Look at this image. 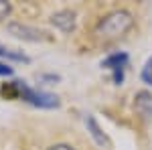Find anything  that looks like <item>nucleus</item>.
I'll list each match as a JSON object with an SVG mask.
<instances>
[{
  "label": "nucleus",
  "mask_w": 152,
  "mask_h": 150,
  "mask_svg": "<svg viewBox=\"0 0 152 150\" xmlns=\"http://www.w3.org/2000/svg\"><path fill=\"white\" fill-rule=\"evenodd\" d=\"M134 26V16L128 10H114L95 24V35L102 41H118Z\"/></svg>",
  "instance_id": "1"
},
{
  "label": "nucleus",
  "mask_w": 152,
  "mask_h": 150,
  "mask_svg": "<svg viewBox=\"0 0 152 150\" xmlns=\"http://www.w3.org/2000/svg\"><path fill=\"white\" fill-rule=\"evenodd\" d=\"M18 97H23L26 104L35 105V108H43V110L59 108V97L57 95L47 93V91H39V89H33V87H28V85L23 83V81H18Z\"/></svg>",
  "instance_id": "2"
},
{
  "label": "nucleus",
  "mask_w": 152,
  "mask_h": 150,
  "mask_svg": "<svg viewBox=\"0 0 152 150\" xmlns=\"http://www.w3.org/2000/svg\"><path fill=\"white\" fill-rule=\"evenodd\" d=\"M102 67L112 71V77H114V83L116 85H122V81H124V71L128 67V55L126 53H112V55H107V57L102 61Z\"/></svg>",
  "instance_id": "3"
},
{
  "label": "nucleus",
  "mask_w": 152,
  "mask_h": 150,
  "mask_svg": "<svg viewBox=\"0 0 152 150\" xmlns=\"http://www.w3.org/2000/svg\"><path fill=\"white\" fill-rule=\"evenodd\" d=\"M6 31L10 33L12 37H16V39H23V41H33V43H37V41H45L47 39V33L45 31H41V29H35V26H28V24L24 23H8L6 24Z\"/></svg>",
  "instance_id": "4"
},
{
  "label": "nucleus",
  "mask_w": 152,
  "mask_h": 150,
  "mask_svg": "<svg viewBox=\"0 0 152 150\" xmlns=\"http://www.w3.org/2000/svg\"><path fill=\"white\" fill-rule=\"evenodd\" d=\"M134 108L136 114L142 120H150L152 118V93L150 91H138L134 97Z\"/></svg>",
  "instance_id": "5"
},
{
  "label": "nucleus",
  "mask_w": 152,
  "mask_h": 150,
  "mask_svg": "<svg viewBox=\"0 0 152 150\" xmlns=\"http://www.w3.org/2000/svg\"><path fill=\"white\" fill-rule=\"evenodd\" d=\"M51 23L57 26L59 31H63V33H71L73 29H75V12L73 10H59L55 12L53 16H51Z\"/></svg>",
  "instance_id": "6"
},
{
  "label": "nucleus",
  "mask_w": 152,
  "mask_h": 150,
  "mask_svg": "<svg viewBox=\"0 0 152 150\" xmlns=\"http://www.w3.org/2000/svg\"><path fill=\"white\" fill-rule=\"evenodd\" d=\"M85 124H87V128H89L91 136L95 138V142H97L99 146H105V144H107V138H105V134L102 132V128L97 126V122H95V118H94V116H87Z\"/></svg>",
  "instance_id": "7"
},
{
  "label": "nucleus",
  "mask_w": 152,
  "mask_h": 150,
  "mask_svg": "<svg viewBox=\"0 0 152 150\" xmlns=\"http://www.w3.org/2000/svg\"><path fill=\"white\" fill-rule=\"evenodd\" d=\"M0 57L8 59V61H16V63H28L31 61L24 53L16 51V49H8V47H4V45H0Z\"/></svg>",
  "instance_id": "8"
},
{
  "label": "nucleus",
  "mask_w": 152,
  "mask_h": 150,
  "mask_svg": "<svg viewBox=\"0 0 152 150\" xmlns=\"http://www.w3.org/2000/svg\"><path fill=\"white\" fill-rule=\"evenodd\" d=\"M0 93L4 97H10V100H16L18 97V81H8L0 87Z\"/></svg>",
  "instance_id": "9"
},
{
  "label": "nucleus",
  "mask_w": 152,
  "mask_h": 150,
  "mask_svg": "<svg viewBox=\"0 0 152 150\" xmlns=\"http://www.w3.org/2000/svg\"><path fill=\"white\" fill-rule=\"evenodd\" d=\"M140 77L144 83H148V85H152V57L144 63V67H142V73H140Z\"/></svg>",
  "instance_id": "10"
},
{
  "label": "nucleus",
  "mask_w": 152,
  "mask_h": 150,
  "mask_svg": "<svg viewBox=\"0 0 152 150\" xmlns=\"http://www.w3.org/2000/svg\"><path fill=\"white\" fill-rule=\"evenodd\" d=\"M10 10H12L10 2H6V0H0V20H4V18L10 14Z\"/></svg>",
  "instance_id": "11"
},
{
  "label": "nucleus",
  "mask_w": 152,
  "mask_h": 150,
  "mask_svg": "<svg viewBox=\"0 0 152 150\" xmlns=\"http://www.w3.org/2000/svg\"><path fill=\"white\" fill-rule=\"evenodd\" d=\"M12 73H14V69H12L10 65H8V63H2V61H0V75H2V77H10Z\"/></svg>",
  "instance_id": "12"
},
{
  "label": "nucleus",
  "mask_w": 152,
  "mask_h": 150,
  "mask_svg": "<svg viewBox=\"0 0 152 150\" xmlns=\"http://www.w3.org/2000/svg\"><path fill=\"white\" fill-rule=\"evenodd\" d=\"M47 150H75L71 144H53V146H49Z\"/></svg>",
  "instance_id": "13"
},
{
  "label": "nucleus",
  "mask_w": 152,
  "mask_h": 150,
  "mask_svg": "<svg viewBox=\"0 0 152 150\" xmlns=\"http://www.w3.org/2000/svg\"><path fill=\"white\" fill-rule=\"evenodd\" d=\"M41 79H45V81H59V75H41Z\"/></svg>",
  "instance_id": "14"
}]
</instances>
